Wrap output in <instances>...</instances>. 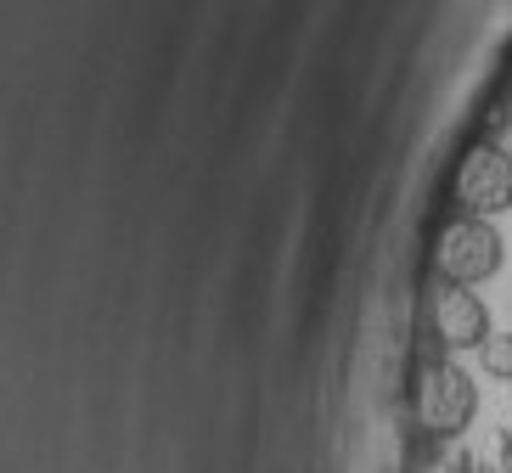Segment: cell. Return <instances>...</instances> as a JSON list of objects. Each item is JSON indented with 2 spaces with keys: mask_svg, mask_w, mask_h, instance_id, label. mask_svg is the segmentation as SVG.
<instances>
[{
  "mask_svg": "<svg viewBox=\"0 0 512 473\" xmlns=\"http://www.w3.org/2000/svg\"><path fill=\"white\" fill-rule=\"evenodd\" d=\"M434 271L451 288H479V282H490L501 271V231L490 220H479V214H456L451 226L439 231Z\"/></svg>",
  "mask_w": 512,
  "mask_h": 473,
  "instance_id": "cell-2",
  "label": "cell"
},
{
  "mask_svg": "<svg viewBox=\"0 0 512 473\" xmlns=\"http://www.w3.org/2000/svg\"><path fill=\"white\" fill-rule=\"evenodd\" d=\"M479 367L496 383H512V333H490V344L479 350Z\"/></svg>",
  "mask_w": 512,
  "mask_h": 473,
  "instance_id": "cell-5",
  "label": "cell"
},
{
  "mask_svg": "<svg viewBox=\"0 0 512 473\" xmlns=\"http://www.w3.org/2000/svg\"><path fill=\"white\" fill-rule=\"evenodd\" d=\"M456 209L479 214V220H496V214L512 209V147H496L484 141L462 158L456 169Z\"/></svg>",
  "mask_w": 512,
  "mask_h": 473,
  "instance_id": "cell-3",
  "label": "cell"
},
{
  "mask_svg": "<svg viewBox=\"0 0 512 473\" xmlns=\"http://www.w3.org/2000/svg\"><path fill=\"white\" fill-rule=\"evenodd\" d=\"M490 310H484V299L473 288H445L434 293V338L445 344V350H484L490 344Z\"/></svg>",
  "mask_w": 512,
  "mask_h": 473,
  "instance_id": "cell-4",
  "label": "cell"
},
{
  "mask_svg": "<svg viewBox=\"0 0 512 473\" xmlns=\"http://www.w3.org/2000/svg\"><path fill=\"white\" fill-rule=\"evenodd\" d=\"M479 412V383L456 361H428L417 372V423L428 440H462Z\"/></svg>",
  "mask_w": 512,
  "mask_h": 473,
  "instance_id": "cell-1",
  "label": "cell"
},
{
  "mask_svg": "<svg viewBox=\"0 0 512 473\" xmlns=\"http://www.w3.org/2000/svg\"><path fill=\"white\" fill-rule=\"evenodd\" d=\"M422 473H479V462L467 457V451H451V457H434V462H422Z\"/></svg>",
  "mask_w": 512,
  "mask_h": 473,
  "instance_id": "cell-6",
  "label": "cell"
},
{
  "mask_svg": "<svg viewBox=\"0 0 512 473\" xmlns=\"http://www.w3.org/2000/svg\"><path fill=\"white\" fill-rule=\"evenodd\" d=\"M507 147H512V107H507Z\"/></svg>",
  "mask_w": 512,
  "mask_h": 473,
  "instance_id": "cell-7",
  "label": "cell"
}]
</instances>
